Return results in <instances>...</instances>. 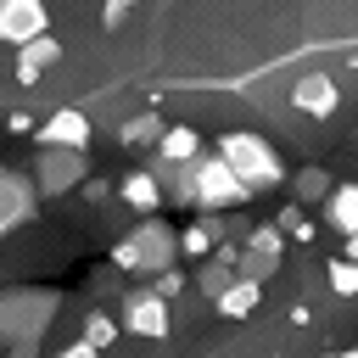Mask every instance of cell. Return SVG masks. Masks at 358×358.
<instances>
[{
	"label": "cell",
	"mask_w": 358,
	"mask_h": 358,
	"mask_svg": "<svg viewBox=\"0 0 358 358\" xmlns=\"http://www.w3.org/2000/svg\"><path fill=\"white\" fill-rule=\"evenodd\" d=\"M117 313H123L117 324H123L129 336H145V341H162V336L173 330V313H168V302H162L151 285H134V291L123 296V308H117Z\"/></svg>",
	"instance_id": "6"
},
{
	"label": "cell",
	"mask_w": 358,
	"mask_h": 358,
	"mask_svg": "<svg viewBox=\"0 0 358 358\" xmlns=\"http://www.w3.org/2000/svg\"><path fill=\"white\" fill-rule=\"evenodd\" d=\"M218 157L229 162V173H235L252 196L285 185V162H280V151H274L263 134H252V129H229V134L218 140Z\"/></svg>",
	"instance_id": "3"
},
{
	"label": "cell",
	"mask_w": 358,
	"mask_h": 358,
	"mask_svg": "<svg viewBox=\"0 0 358 358\" xmlns=\"http://www.w3.org/2000/svg\"><path fill=\"white\" fill-rule=\"evenodd\" d=\"M336 358H358V347H347V352H336Z\"/></svg>",
	"instance_id": "26"
},
{
	"label": "cell",
	"mask_w": 358,
	"mask_h": 358,
	"mask_svg": "<svg viewBox=\"0 0 358 358\" xmlns=\"http://www.w3.org/2000/svg\"><path fill=\"white\" fill-rule=\"evenodd\" d=\"M117 330H123V324H117L112 313H90V319H84V336H78V341H90L95 352H106V347L117 341Z\"/></svg>",
	"instance_id": "20"
},
{
	"label": "cell",
	"mask_w": 358,
	"mask_h": 358,
	"mask_svg": "<svg viewBox=\"0 0 358 358\" xmlns=\"http://www.w3.org/2000/svg\"><path fill=\"white\" fill-rule=\"evenodd\" d=\"M34 140H39V151H45V145H62V151H90V117H84L78 106H56V112L34 129Z\"/></svg>",
	"instance_id": "10"
},
{
	"label": "cell",
	"mask_w": 358,
	"mask_h": 358,
	"mask_svg": "<svg viewBox=\"0 0 358 358\" xmlns=\"http://www.w3.org/2000/svg\"><path fill=\"white\" fill-rule=\"evenodd\" d=\"M162 129H168V123H162L157 112H134V117H129V123L117 129V140H123V145H145V151H157Z\"/></svg>",
	"instance_id": "17"
},
{
	"label": "cell",
	"mask_w": 358,
	"mask_h": 358,
	"mask_svg": "<svg viewBox=\"0 0 358 358\" xmlns=\"http://www.w3.org/2000/svg\"><path fill=\"white\" fill-rule=\"evenodd\" d=\"M173 257H179V229H173V224H157V218L134 224V229L112 246V268H123V274H134V280L168 274Z\"/></svg>",
	"instance_id": "2"
},
{
	"label": "cell",
	"mask_w": 358,
	"mask_h": 358,
	"mask_svg": "<svg viewBox=\"0 0 358 358\" xmlns=\"http://www.w3.org/2000/svg\"><path fill=\"white\" fill-rule=\"evenodd\" d=\"M341 241H347V252H341V257H347V263H358V235H341Z\"/></svg>",
	"instance_id": "25"
},
{
	"label": "cell",
	"mask_w": 358,
	"mask_h": 358,
	"mask_svg": "<svg viewBox=\"0 0 358 358\" xmlns=\"http://www.w3.org/2000/svg\"><path fill=\"white\" fill-rule=\"evenodd\" d=\"M151 157H162V162H179V168H190V162L201 157V134H196L190 123H168Z\"/></svg>",
	"instance_id": "14"
},
{
	"label": "cell",
	"mask_w": 358,
	"mask_h": 358,
	"mask_svg": "<svg viewBox=\"0 0 358 358\" xmlns=\"http://www.w3.org/2000/svg\"><path fill=\"white\" fill-rule=\"evenodd\" d=\"M324 224H336L341 235H358V179L336 185L330 201H324Z\"/></svg>",
	"instance_id": "16"
},
{
	"label": "cell",
	"mask_w": 358,
	"mask_h": 358,
	"mask_svg": "<svg viewBox=\"0 0 358 358\" xmlns=\"http://www.w3.org/2000/svg\"><path fill=\"white\" fill-rule=\"evenodd\" d=\"M56 62H62V39H56V34H45V39H34V45H22V50H17L11 73H17V84H28V90H34Z\"/></svg>",
	"instance_id": "12"
},
{
	"label": "cell",
	"mask_w": 358,
	"mask_h": 358,
	"mask_svg": "<svg viewBox=\"0 0 358 358\" xmlns=\"http://www.w3.org/2000/svg\"><path fill=\"white\" fill-rule=\"evenodd\" d=\"M56 358H101V352H95V347H90V341H73V347H62V352H56Z\"/></svg>",
	"instance_id": "24"
},
{
	"label": "cell",
	"mask_w": 358,
	"mask_h": 358,
	"mask_svg": "<svg viewBox=\"0 0 358 358\" xmlns=\"http://www.w3.org/2000/svg\"><path fill=\"white\" fill-rule=\"evenodd\" d=\"M280 246H285V229H280V224H252V229H246V246H241V257H235V274L263 285V280L280 268Z\"/></svg>",
	"instance_id": "7"
},
{
	"label": "cell",
	"mask_w": 358,
	"mask_h": 358,
	"mask_svg": "<svg viewBox=\"0 0 358 358\" xmlns=\"http://www.w3.org/2000/svg\"><path fill=\"white\" fill-rule=\"evenodd\" d=\"M330 291H336V296H358V263L336 257V263H330Z\"/></svg>",
	"instance_id": "21"
},
{
	"label": "cell",
	"mask_w": 358,
	"mask_h": 358,
	"mask_svg": "<svg viewBox=\"0 0 358 358\" xmlns=\"http://www.w3.org/2000/svg\"><path fill=\"white\" fill-rule=\"evenodd\" d=\"M280 229H285V235H291V241H313V224H308V218H302V207H296V201H291V207H285V213H280Z\"/></svg>",
	"instance_id": "22"
},
{
	"label": "cell",
	"mask_w": 358,
	"mask_h": 358,
	"mask_svg": "<svg viewBox=\"0 0 358 358\" xmlns=\"http://www.w3.org/2000/svg\"><path fill=\"white\" fill-rule=\"evenodd\" d=\"M151 291H157L162 302H173V296L185 291V274H179V268H168V274H157V285H151Z\"/></svg>",
	"instance_id": "23"
},
{
	"label": "cell",
	"mask_w": 358,
	"mask_h": 358,
	"mask_svg": "<svg viewBox=\"0 0 358 358\" xmlns=\"http://www.w3.org/2000/svg\"><path fill=\"white\" fill-rule=\"evenodd\" d=\"M330 190H336V185H330V173H324V168H302V173H296V207L330 201Z\"/></svg>",
	"instance_id": "19"
},
{
	"label": "cell",
	"mask_w": 358,
	"mask_h": 358,
	"mask_svg": "<svg viewBox=\"0 0 358 358\" xmlns=\"http://www.w3.org/2000/svg\"><path fill=\"white\" fill-rule=\"evenodd\" d=\"M62 296L50 285H6L0 291V347H11V358H34L45 330L56 324Z\"/></svg>",
	"instance_id": "1"
},
{
	"label": "cell",
	"mask_w": 358,
	"mask_h": 358,
	"mask_svg": "<svg viewBox=\"0 0 358 358\" xmlns=\"http://www.w3.org/2000/svg\"><path fill=\"white\" fill-rule=\"evenodd\" d=\"M257 296H263V285H257V280H241V274H235V280H229V285H224V291L213 296V308H218L224 319H252V313H257Z\"/></svg>",
	"instance_id": "15"
},
{
	"label": "cell",
	"mask_w": 358,
	"mask_h": 358,
	"mask_svg": "<svg viewBox=\"0 0 358 358\" xmlns=\"http://www.w3.org/2000/svg\"><path fill=\"white\" fill-rule=\"evenodd\" d=\"M0 78H6V62H0Z\"/></svg>",
	"instance_id": "28"
},
{
	"label": "cell",
	"mask_w": 358,
	"mask_h": 358,
	"mask_svg": "<svg viewBox=\"0 0 358 358\" xmlns=\"http://www.w3.org/2000/svg\"><path fill=\"white\" fill-rule=\"evenodd\" d=\"M117 6H123V11H129V6H134V0H117Z\"/></svg>",
	"instance_id": "27"
},
{
	"label": "cell",
	"mask_w": 358,
	"mask_h": 358,
	"mask_svg": "<svg viewBox=\"0 0 358 358\" xmlns=\"http://www.w3.org/2000/svg\"><path fill=\"white\" fill-rule=\"evenodd\" d=\"M34 207H39V185H34V173H17V168L0 162V235L22 229V224L34 218Z\"/></svg>",
	"instance_id": "9"
},
{
	"label": "cell",
	"mask_w": 358,
	"mask_h": 358,
	"mask_svg": "<svg viewBox=\"0 0 358 358\" xmlns=\"http://www.w3.org/2000/svg\"><path fill=\"white\" fill-rule=\"evenodd\" d=\"M218 235H224V224H213V218L185 224V229H179V252H185V257H207V252H218Z\"/></svg>",
	"instance_id": "18"
},
{
	"label": "cell",
	"mask_w": 358,
	"mask_h": 358,
	"mask_svg": "<svg viewBox=\"0 0 358 358\" xmlns=\"http://www.w3.org/2000/svg\"><path fill=\"white\" fill-rule=\"evenodd\" d=\"M84 179H90V151L45 145V151H39V162H34V185H39V196H45V201H56V196L78 190Z\"/></svg>",
	"instance_id": "5"
},
{
	"label": "cell",
	"mask_w": 358,
	"mask_h": 358,
	"mask_svg": "<svg viewBox=\"0 0 358 358\" xmlns=\"http://www.w3.org/2000/svg\"><path fill=\"white\" fill-rule=\"evenodd\" d=\"M291 106L308 112V117H330V112L341 106V90H336L330 73H302V78L291 84Z\"/></svg>",
	"instance_id": "11"
},
{
	"label": "cell",
	"mask_w": 358,
	"mask_h": 358,
	"mask_svg": "<svg viewBox=\"0 0 358 358\" xmlns=\"http://www.w3.org/2000/svg\"><path fill=\"white\" fill-rule=\"evenodd\" d=\"M252 190L229 173V162L218 157V151H207V157H196L190 162V207H201V213H229V207H241Z\"/></svg>",
	"instance_id": "4"
},
{
	"label": "cell",
	"mask_w": 358,
	"mask_h": 358,
	"mask_svg": "<svg viewBox=\"0 0 358 358\" xmlns=\"http://www.w3.org/2000/svg\"><path fill=\"white\" fill-rule=\"evenodd\" d=\"M117 196H123L134 213H145V218H151V213L162 207V196H168V190H162V179H157L151 168H134V173H123V179H117Z\"/></svg>",
	"instance_id": "13"
},
{
	"label": "cell",
	"mask_w": 358,
	"mask_h": 358,
	"mask_svg": "<svg viewBox=\"0 0 358 358\" xmlns=\"http://www.w3.org/2000/svg\"><path fill=\"white\" fill-rule=\"evenodd\" d=\"M50 34V11L45 0H0V45H34Z\"/></svg>",
	"instance_id": "8"
}]
</instances>
